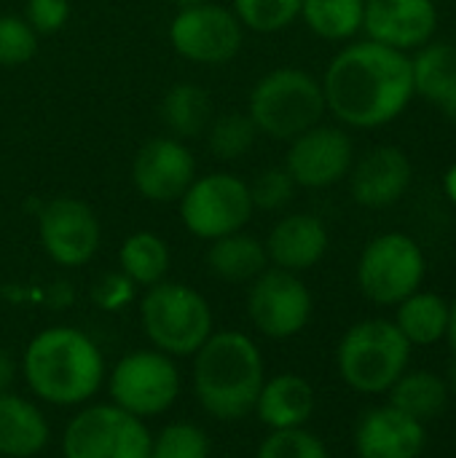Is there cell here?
Instances as JSON below:
<instances>
[{
  "instance_id": "cell-1",
  "label": "cell",
  "mask_w": 456,
  "mask_h": 458,
  "mask_svg": "<svg viewBox=\"0 0 456 458\" xmlns=\"http://www.w3.org/2000/svg\"><path fill=\"white\" fill-rule=\"evenodd\" d=\"M328 110L352 129L395 121L414 99V72L406 51L366 40L341 48L323 78Z\"/></svg>"
},
{
  "instance_id": "cell-2",
  "label": "cell",
  "mask_w": 456,
  "mask_h": 458,
  "mask_svg": "<svg viewBox=\"0 0 456 458\" xmlns=\"http://www.w3.org/2000/svg\"><path fill=\"white\" fill-rule=\"evenodd\" d=\"M22 370L30 392L56 408L86 405L105 381V357L89 333L54 325L32 335Z\"/></svg>"
},
{
  "instance_id": "cell-3",
  "label": "cell",
  "mask_w": 456,
  "mask_h": 458,
  "mask_svg": "<svg viewBox=\"0 0 456 458\" xmlns=\"http://www.w3.org/2000/svg\"><path fill=\"white\" fill-rule=\"evenodd\" d=\"M266 365L258 344L239 330H218L194 354V394L218 421H242L253 413Z\"/></svg>"
},
{
  "instance_id": "cell-4",
  "label": "cell",
  "mask_w": 456,
  "mask_h": 458,
  "mask_svg": "<svg viewBox=\"0 0 456 458\" xmlns=\"http://www.w3.org/2000/svg\"><path fill=\"white\" fill-rule=\"evenodd\" d=\"M325 110L323 81L298 67H277L266 72L247 99V115L258 134L288 142L323 123Z\"/></svg>"
},
{
  "instance_id": "cell-5",
  "label": "cell",
  "mask_w": 456,
  "mask_h": 458,
  "mask_svg": "<svg viewBox=\"0 0 456 458\" xmlns=\"http://www.w3.org/2000/svg\"><path fill=\"white\" fill-rule=\"evenodd\" d=\"M140 325L153 349L169 357H194L215 333L207 298L183 282L167 279L145 290Z\"/></svg>"
},
{
  "instance_id": "cell-6",
  "label": "cell",
  "mask_w": 456,
  "mask_h": 458,
  "mask_svg": "<svg viewBox=\"0 0 456 458\" xmlns=\"http://www.w3.org/2000/svg\"><path fill=\"white\" fill-rule=\"evenodd\" d=\"M411 344L395 322L366 319L352 325L336 352L339 376L360 394H384L406 373Z\"/></svg>"
},
{
  "instance_id": "cell-7",
  "label": "cell",
  "mask_w": 456,
  "mask_h": 458,
  "mask_svg": "<svg viewBox=\"0 0 456 458\" xmlns=\"http://www.w3.org/2000/svg\"><path fill=\"white\" fill-rule=\"evenodd\" d=\"M153 435L142 419L105 403L89 405L62 435L65 458H151Z\"/></svg>"
},
{
  "instance_id": "cell-8",
  "label": "cell",
  "mask_w": 456,
  "mask_h": 458,
  "mask_svg": "<svg viewBox=\"0 0 456 458\" xmlns=\"http://www.w3.org/2000/svg\"><path fill=\"white\" fill-rule=\"evenodd\" d=\"M177 204L185 231L202 242H215L220 236L245 231L255 212L250 185L228 172L196 177Z\"/></svg>"
},
{
  "instance_id": "cell-9",
  "label": "cell",
  "mask_w": 456,
  "mask_h": 458,
  "mask_svg": "<svg viewBox=\"0 0 456 458\" xmlns=\"http://www.w3.org/2000/svg\"><path fill=\"white\" fill-rule=\"evenodd\" d=\"M110 403L137 419L167 413L180 397V370L175 357L156 349L124 354L110 370Z\"/></svg>"
},
{
  "instance_id": "cell-10",
  "label": "cell",
  "mask_w": 456,
  "mask_h": 458,
  "mask_svg": "<svg viewBox=\"0 0 456 458\" xmlns=\"http://www.w3.org/2000/svg\"><path fill=\"white\" fill-rule=\"evenodd\" d=\"M425 252L409 233H382L371 239L357 260V284L379 306H398L425 282Z\"/></svg>"
},
{
  "instance_id": "cell-11",
  "label": "cell",
  "mask_w": 456,
  "mask_h": 458,
  "mask_svg": "<svg viewBox=\"0 0 456 458\" xmlns=\"http://www.w3.org/2000/svg\"><path fill=\"white\" fill-rule=\"evenodd\" d=\"M169 43L177 56L204 64L220 67L228 64L245 43V27L237 13L218 3H202L191 8H180L169 24Z\"/></svg>"
},
{
  "instance_id": "cell-12",
  "label": "cell",
  "mask_w": 456,
  "mask_h": 458,
  "mask_svg": "<svg viewBox=\"0 0 456 458\" xmlns=\"http://www.w3.org/2000/svg\"><path fill=\"white\" fill-rule=\"evenodd\" d=\"M312 293L298 279V274L282 268H266L250 282L247 314L253 327L271 338L288 341L296 338L312 319Z\"/></svg>"
},
{
  "instance_id": "cell-13",
  "label": "cell",
  "mask_w": 456,
  "mask_h": 458,
  "mask_svg": "<svg viewBox=\"0 0 456 458\" xmlns=\"http://www.w3.org/2000/svg\"><path fill=\"white\" fill-rule=\"evenodd\" d=\"M38 239L43 252L62 268L86 266L102 242L94 209L75 196H56L38 212Z\"/></svg>"
},
{
  "instance_id": "cell-14",
  "label": "cell",
  "mask_w": 456,
  "mask_h": 458,
  "mask_svg": "<svg viewBox=\"0 0 456 458\" xmlns=\"http://www.w3.org/2000/svg\"><path fill=\"white\" fill-rule=\"evenodd\" d=\"M355 164L352 137L328 123H317L290 140V150L285 158V169L298 188H331L349 174Z\"/></svg>"
},
{
  "instance_id": "cell-15",
  "label": "cell",
  "mask_w": 456,
  "mask_h": 458,
  "mask_svg": "<svg viewBox=\"0 0 456 458\" xmlns=\"http://www.w3.org/2000/svg\"><path fill=\"white\" fill-rule=\"evenodd\" d=\"M196 177V156L172 134L151 137L140 145L132 161V185L142 199L156 204L180 201Z\"/></svg>"
},
{
  "instance_id": "cell-16",
  "label": "cell",
  "mask_w": 456,
  "mask_h": 458,
  "mask_svg": "<svg viewBox=\"0 0 456 458\" xmlns=\"http://www.w3.org/2000/svg\"><path fill=\"white\" fill-rule=\"evenodd\" d=\"M438 27L435 0H366L363 30L368 40L411 51L430 43Z\"/></svg>"
},
{
  "instance_id": "cell-17",
  "label": "cell",
  "mask_w": 456,
  "mask_h": 458,
  "mask_svg": "<svg viewBox=\"0 0 456 458\" xmlns=\"http://www.w3.org/2000/svg\"><path fill=\"white\" fill-rule=\"evenodd\" d=\"M425 443V424L392 405L368 411L355 432V451L360 458H419Z\"/></svg>"
},
{
  "instance_id": "cell-18",
  "label": "cell",
  "mask_w": 456,
  "mask_h": 458,
  "mask_svg": "<svg viewBox=\"0 0 456 458\" xmlns=\"http://www.w3.org/2000/svg\"><path fill=\"white\" fill-rule=\"evenodd\" d=\"M352 199L360 207L382 209L403 199L411 185V161L395 145H382L368 150L349 169Z\"/></svg>"
},
{
  "instance_id": "cell-19",
  "label": "cell",
  "mask_w": 456,
  "mask_h": 458,
  "mask_svg": "<svg viewBox=\"0 0 456 458\" xmlns=\"http://www.w3.org/2000/svg\"><path fill=\"white\" fill-rule=\"evenodd\" d=\"M266 255L274 268L301 274L314 268L328 252V228L314 215H285L269 233Z\"/></svg>"
},
{
  "instance_id": "cell-20",
  "label": "cell",
  "mask_w": 456,
  "mask_h": 458,
  "mask_svg": "<svg viewBox=\"0 0 456 458\" xmlns=\"http://www.w3.org/2000/svg\"><path fill=\"white\" fill-rule=\"evenodd\" d=\"M253 413L271 432L301 429L314 413V389L296 373H280L263 381Z\"/></svg>"
},
{
  "instance_id": "cell-21",
  "label": "cell",
  "mask_w": 456,
  "mask_h": 458,
  "mask_svg": "<svg viewBox=\"0 0 456 458\" xmlns=\"http://www.w3.org/2000/svg\"><path fill=\"white\" fill-rule=\"evenodd\" d=\"M48 440L51 429L43 411L13 392H0V456H38Z\"/></svg>"
},
{
  "instance_id": "cell-22",
  "label": "cell",
  "mask_w": 456,
  "mask_h": 458,
  "mask_svg": "<svg viewBox=\"0 0 456 458\" xmlns=\"http://www.w3.org/2000/svg\"><path fill=\"white\" fill-rule=\"evenodd\" d=\"M207 268L218 279L231 282V284L253 282L255 276H261L269 268L266 244L261 239H255L253 233H245V231L220 236V239L210 242Z\"/></svg>"
},
{
  "instance_id": "cell-23",
  "label": "cell",
  "mask_w": 456,
  "mask_h": 458,
  "mask_svg": "<svg viewBox=\"0 0 456 458\" xmlns=\"http://www.w3.org/2000/svg\"><path fill=\"white\" fill-rule=\"evenodd\" d=\"M118 266L126 279H132L134 287H153L167 279L172 255L169 244L153 233V231H134L121 242L118 250Z\"/></svg>"
},
{
  "instance_id": "cell-24",
  "label": "cell",
  "mask_w": 456,
  "mask_h": 458,
  "mask_svg": "<svg viewBox=\"0 0 456 458\" xmlns=\"http://www.w3.org/2000/svg\"><path fill=\"white\" fill-rule=\"evenodd\" d=\"M395 325L411 346H433L441 338H446L449 301L438 293L417 290L414 295L398 303Z\"/></svg>"
},
{
  "instance_id": "cell-25",
  "label": "cell",
  "mask_w": 456,
  "mask_h": 458,
  "mask_svg": "<svg viewBox=\"0 0 456 458\" xmlns=\"http://www.w3.org/2000/svg\"><path fill=\"white\" fill-rule=\"evenodd\" d=\"M161 121L177 140H191L207 131L212 121V99L196 83H175L161 97Z\"/></svg>"
},
{
  "instance_id": "cell-26",
  "label": "cell",
  "mask_w": 456,
  "mask_h": 458,
  "mask_svg": "<svg viewBox=\"0 0 456 458\" xmlns=\"http://www.w3.org/2000/svg\"><path fill=\"white\" fill-rule=\"evenodd\" d=\"M414 91L425 99L443 105L456 91V46L454 43H425L411 59Z\"/></svg>"
},
{
  "instance_id": "cell-27",
  "label": "cell",
  "mask_w": 456,
  "mask_h": 458,
  "mask_svg": "<svg viewBox=\"0 0 456 458\" xmlns=\"http://www.w3.org/2000/svg\"><path fill=\"white\" fill-rule=\"evenodd\" d=\"M446 403H449V386L443 384L441 376L430 370L403 373L390 389V405L422 424L427 419H435L446 408Z\"/></svg>"
},
{
  "instance_id": "cell-28",
  "label": "cell",
  "mask_w": 456,
  "mask_h": 458,
  "mask_svg": "<svg viewBox=\"0 0 456 458\" xmlns=\"http://www.w3.org/2000/svg\"><path fill=\"white\" fill-rule=\"evenodd\" d=\"M366 0H304L301 19L323 40H349L363 30Z\"/></svg>"
},
{
  "instance_id": "cell-29",
  "label": "cell",
  "mask_w": 456,
  "mask_h": 458,
  "mask_svg": "<svg viewBox=\"0 0 456 458\" xmlns=\"http://www.w3.org/2000/svg\"><path fill=\"white\" fill-rule=\"evenodd\" d=\"M204 134L212 156L220 161H234L247 156L258 140V129L247 113H223L210 121Z\"/></svg>"
},
{
  "instance_id": "cell-30",
  "label": "cell",
  "mask_w": 456,
  "mask_h": 458,
  "mask_svg": "<svg viewBox=\"0 0 456 458\" xmlns=\"http://www.w3.org/2000/svg\"><path fill=\"white\" fill-rule=\"evenodd\" d=\"M304 0H234L231 11L239 24L253 32H280L301 16Z\"/></svg>"
},
{
  "instance_id": "cell-31",
  "label": "cell",
  "mask_w": 456,
  "mask_h": 458,
  "mask_svg": "<svg viewBox=\"0 0 456 458\" xmlns=\"http://www.w3.org/2000/svg\"><path fill=\"white\" fill-rule=\"evenodd\" d=\"M210 454L207 432L191 421L167 424L151 443V458H210Z\"/></svg>"
},
{
  "instance_id": "cell-32",
  "label": "cell",
  "mask_w": 456,
  "mask_h": 458,
  "mask_svg": "<svg viewBox=\"0 0 456 458\" xmlns=\"http://www.w3.org/2000/svg\"><path fill=\"white\" fill-rule=\"evenodd\" d=\"M38 54V32L19 13H0V67L13 70Z\"/></svg>"
},
{
  "instance_id": "cell-33",
  "label": "cell",
  "mask_w": 456,
  "mask_h": 458,
  "mask_svg": "<svg viewBox=\"0 0 456 458\" xmlns=\"http://www.w3.org/2000/svg\"><path fill=\"white\" fill-rule=\"evenodd\" d=\"M255 458H331V454L317 435H312L301 427V429L271 432L258 445Z\"/></svg>"
},
{
  "instance_id": "cell-34",
  "label": "cell",
  "mask_w": 456,
  "mask_h": 458,
  "mask_svg": "<svg viewBox=\"0 0 456 458\" xmlns=\"http://www.w3.org/2000/svg\"><path fill=\"white\" fill-rule=\"evenodd\" d=\"M247 185H250L253 207L255 209H266V212H277V209L288 207L293 193H296V188H298L285 166H269V169H263Z\"/></svg>"
},
{
  "instance_id": "cell-35",
  "label": "cell",
  "mask_w": 456,
  "mask_h": 458,
  "mask_svg": "<svg viewBox=\"0 0 456 458\" xmlns=\"http://www.w3.org/2000/svg\"><path fill=\"white\" fill-rule=\"evenodd\" d=\"M24 19L38 35H54L70 19V0H27Z\"/></svg>"
},
{
  "instance_id": "cell-36",
  "label": "cell",
  "mask_w": 456,
  "mask_h": 458,
  "mask_svg": "<svg viewBox=\"0 0 456 458\" xmlns=\"http://www.w3.org/2000/svg\"><path fill=\"white\" fill-rule=\"evenodd\" d=\"M91 298L99 309L105 311H121L132 298H134V284L132 279H126L121 271L116 274H102L99 282L91 290Z\"/></svg>"
},
{
  "instance_id": "cell-37",
  "label": "cell",
  "mask_w": 456,
  "mask_h": 458,
  "mask_svg": "<svg viewBox=\"0 0 456 458\" xmlns=\"http://www.w3.org/2000/svg\"><path fill=\"white\" fill-rule=\"evenodd\" d=\"M13 378H16V362L8 354V349L0 346V392H11Z\"/></svg>"
},
{
  "instance_id": "cell-38",
  "label": "cell",
  "mask_w": 456,
  "mask_h": 458,
  "mask_svg": "<svg viewBox=\"0 0 456 458\" xmlns=\"http://www.w3.org/2000/svg\"><path fill=\"white\" fill-rule=\"evenodd\" d=\"M446 338L452 344V352L456 354V298L449 303V327H446Z\"/></svg>"
},
{
  "instance_id": "cell-39",
  "label": "cell",
  "mask_w": 456,
  "mask_h": 458,
  "mask_svg": "<svg viewBox=\"0 0 456 458\" xmlns=\"http://www.w3.org/2000/svg\"><path fill=\"white\" fill-rule=\"evenodd\" d=\"M443 188H446V196L452 199L456 204V164L446 172V177H443Z\"/></svg>"
},
{
  "instance_id": "cell-40",
  "label": "cell",
  "mask_w": 456,
  "mask_h": 458,
  "mask_svg": "<svg viewBox=\"0 0 456 458\" xmlns=\"http://www.w3.org/2000/svg\"><path fill=\"white\" fill-rule=\"evenodd\" d=\"M441 110L449 115V121H454L456 123V91L449 97V99H446V102H443V105H441Z\"/></svg>"
},
{
  "instance_id": "cell-41",
  "label": "cell",
  "mask_w": 456,
  "mask_h": 458,
  "mask_svg": "<svg viewBox=\"0 0 456 458\" xmlns=\"http://www.w3.org/2000/svg\"><path fill=\"white\" fill-rule=\"evenodd\" d=\"M177 8H191V5H202V3H210V0H172Z\"/></svg>"
},
{
  "instance_id": "cell-42",
  "label": "cell",
  "mask_w": 456,
  "mask_h": 458,
  "mask_svg": "<svg viewBox=\"0 0 456 458\" xmlns=\"http://www.w3.org/2000/svg\"><path fill=\"white\" fill-rule=\"evenodd\" d=\"M452 384H454V392H456V365H454V373H452Z\"/></svg>"
}]
</instances>
